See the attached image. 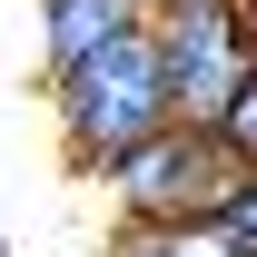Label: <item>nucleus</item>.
Segmentation results:
<instances>
[{
    "label": "nucleus",
    "instance_id": "0eeeda50",
    "mask_svg": "<svg viewBox=\"0 0 257 257\" xmlns=\"http://www.w3.org/2000/svg\"><path fill=\"white\" fill-rule=\"evenodd\" d=\"M227 227H237V237H247V247H257V178H247V188H237V208H227Z\"/></svg>",
    "mask_w": 257,
    "mask_h": 257
},
{
    "label": "nucleus",
    "instance_id": "20e7f679",
    "mask_svg": "<svg viewBox=\"0 0 257 257\" xmlns=\"http://www.w3.org/2000/svg\"><path fill=\"white\" fill-rule=\"evenodd\" d=\"M168 0H40V60H50V79H69V69H89L99 50H119V40L159 30Z\"/></svg>",
    "mask_w": 257,
    "mask_h": 257
},
{
    "label": "nucleus",
    "instance_id": "39448f33",
    "mask_svg": "<svg viewBox=\"0 0 257 257\" xmlns=\"http://www.w3.org/2000/svg\"><path fill=\"white\" fill-rule=\"evenodd\" d=\"M109 257H257V247L218 218V227H119Z\"/></svg>",
    "mask_w": 257,
    "mask_h": 257
},
{
    "label": "nucleus",
    "instance_id": "423d86ee",
    "mask_svg": "<svg viewBox=\"0 0 257 257\" xmlns=\"http://www.w3.org/2000/svg\"><path fill=\"white\" fill-rule=\"evenodd\" d=\"M218 139H227V149H237V159H247V168H257V89H247V99H237V109H227V128H218Z\"/></svg>",
    "mask_w": 257,
    "mask_h": 257
},
{
    "label": "nucleus",
    "instance_id": "f257e3e1",
    "mask_svg": "<svg viewBox=\"0 0 257 257\" xmlns=\"http://www.w3.org/2000/svg\"><path fill=\"white\" fill-rule=\"evenodd\" d=\"M50 109H60V139L79 168H109L128 159V149H149V139H168L178 128V99H168V60H159V30L119 40V50H99L89 69H69V79H50Z\"/></svg>",
    "mask_w": 257,
    "mask_h": 257
},
{
    "label": "nucleus",
    "instance_id": "7ed1b4c3",
    "mask_svg": "<svg viewBox=\"0 0 257 257\" xmlns=\"http://www.w3.org/2000/svg\"><path fill=\"white\" fill-rule=\"evenodd\" d=\"M159 60H168L178 128H227V109L257 89L247 0H168V10H159Z\"/></svg>",
    "mask_w": 257,
    "mask_h": 257
},
{
    "label": "nucleus",
    "instance_id": "f03ea898",
    "mask_svg": "<svg viewBox=\"0 0 257 257\" xmlns=\"http://www.w3.org/2000/svg\"><path fill=\"white\" fill-rule=\"evenodd\" d=\"M247 178L257 168L218 128H168V139H149L109 168V198H119V227H218Z\"/></svg>",
    "mask_w": 257,
    "mask_h": 257
}]
</instances>
